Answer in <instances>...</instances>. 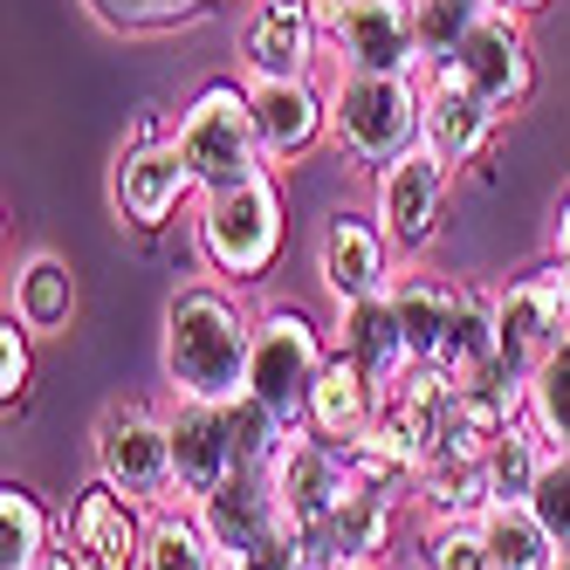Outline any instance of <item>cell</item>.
<instances>
[{"instance_id":"cell-1","label":"cell","mask_w":570,"mask_h":570,"mask_svg":"<svg viewBox=\"0 0 570 570\" xmlns=\"http://www.w3.org/2000/svg\"><path fill=\"white\" fill-rule=\"evenodd\" d=\"M248 351H255V309L227 282H186L166 303L158 331V372L173 399H207L227 405L248 392Z\"/></svg>"},{"instance_id":"cell-2","label":"cell","mask_w":570,"mask_h":570,"mask_svg":"<svg viewBox=\"0 0 570 570\" xmlns=\"http://www.w3.org/2000/svg\"><path fill=\"white\" fill-rule=\"evenodd\" d=\"M199 220H193V248L207 262V275H220L227 289H248L262 282L282 255V240H289V207H282V179L262 173V179H240L227 193H199L193 199Z\"/></svg>"},{"instance_id":"cell-3","label":"cell","mask_w":570,"mask_h":570,"mask_svg":"<svg viewBox=\"0 0 570 570\" xmlns=\"http://www.w3.org/2000/svg\"><path fill=\"white\" fill-rule=\"evenodd\" d=\"M331 138L351 166L385 173L426 138V76H351L331 83Z\"/></svg>"},{"instance_id":"cell-4","label":"cell","mask_w":570,"mask_h":570,"mask_svg":"<svg viewBox=\"0 0 570 570\" xmlns=\"http://www.w3.org/2000/svg\"><path fill=\"white\" fill-rule=\"evenodd\" d=\"M173 138H179V151H186L199 193H227V186H240V179L275 173L268 151H262V138H255L248 83H207V90H193V104L179 110Z\"/></svg>"},{"instance_id":"cell-5","label":"cell","mask_w":570,"mask_h":570,"mask_svg":"<svg viewBox=\"0 0 570 570\" xmlns=\"http://www.w3.org/2000/svg\"><path fill=\"white\" fill-rule=\"evenodd\" d=\"M90 454H97V481H110L125 502H138V509L179 502L173 426H166V413H158V405H145V399H110L104 413H97Z\"/></svg>"},{"instance_id":"cell-6","label":"cell","mask_w":570,"mask_h":570,"mask_svg":"<svg viewBox=\"0 0 570 570\" xmlns=\"http://www.w3.org/2000/svg\"><path fill=\"white\" fill-rule=\"evenodd\" d=\"M331 364V331H316L303 309H262L255 316V351H248V392L262 405H275L289 426H303L309 413V392Z\"/></svg>"},{"instance_id":"cell-7","label":"cell","mask_w":570,"mask_h":570,"mask_svg":"<svg viewBox=\"0 0 570 570\" xmlns=\"http://www.w3.org/2000/svg\"><path fill=\"white\" fill-rule=\"evenodd\" d=\"M110 199L131 227H166L186 199H199V179L186 166L179 138L158 125V110H138V125H131L125 151H117V166H110Z\"/></svg>"},{"instance_id":"cell-8","label":"cell","mask_w":570,"mask_h":570,"mask_svg":"<svg viewBox=\"0 0 570 570\" xmlns=\"http://www.w3.org/2000/svg\"><path fill=\"white\" fill-rule=\"evenodd\" d=\"M323 42L351 76H426L413 0H323Z\"/></svg>"},{"instance_id":"cell-9","label":"cell","mask_w":570,"mask_h":570,"mask_svg":"<svg viewBox=\"0 0 570 570\" xmlns=\"http://www.w3.org/2000/svg\"><path fill=\"white\" fill-rule=\"evenodd\" d=\"M563 337H570V268L550 255L543 268H529L509 289H495V364L529 379Z\"/></svg>"},{"instance_id":"cell-10","label":"cell","mask_w":570,"mask_h":570,"mask_svg":"<svg viewBox=\"0 0 570 570\" xmlns=\"http://www.w3.org/2000/svg\"><path fill=\"white\" fill-rule=\"evenodd\" d=\"M433 76V69H426ZM440 76H454L461 90H474L488 110L509 117L529 104V90H537V56H529V21L522 14H502V8H488L481 21H474V35L461 42V56L446 62Z\"/></svg>"},{"instance_id":"cell-11","label":"cell","mask_w":570,"mask_h":570,"mask_svg":"<svg viewBox=\"0 0 570 570\" xmlns=\"http://www.w3.org/2000/svg\"><path fill=\"white\" fill-rule=\"evenodd\" d=\"M446 186H454V173H446L426 145L405 151L399 166L372 173V220L385 227V240H392L399 262H413V255L433 248L440 214H446Z\"/></svg>"},{"instance_id":"cell-12","label":"cell","mask_w":570,"mask_h":570,"mask_svg":"<svg viewBox=\"0 0 570 570\" xmlns=\"http://www.w3.org/2000/svg\"><path fill=\"white\" fill-rule=\"evenodd\" d=\"M454 379L440 372V364H413V372H399L385 392H379V440L392 454H405L413 468H426L440 446H446V420H454Z\"/></svg>"},{"instance_id":"cell-13","label":"cell","mask_w":570,"mask_h":570,"mask_svg":"<svg viewBox=\"0 0 570 570\" xmlns=\"http://www.w3.org/2000/svg\"><path fill=\"white\" fill-rule=\"evenodd\" d=\"M392 240L372 214L337 207L316 234V282L331 303H364V296H385L392 289Z\"/></svg>"},{"instance_id":"cell-14","label":"cell","mask_w":570,"mask_h":570,"mask_svg":"<svg viewBox=\"0 0 570 570\" xmlns=\"http://www.w3.org/2000/svg\"><path fill=\"white\" fill-rule=\"evenodd\" d=\"M193 515L207 522V537L220 550V563H248L262 543H275L282 529H289V515H282V495H275V474H227L214 495H199Z\"/></svg>"},{"instance_id":"cell-15","label":"cell","mask_w":570,"mask_h":570,"mask_svg":"<svg viewBox=\"0 0 570 570\" xmlns=\"http://www.w3.org/2000/svg\"><path fill=\"white\" fill-rule=\"evenodd\" d=\"M240 83H248V76H240ZM248 104H255V138H262L275 173L309 158L331 138V90H323L316 76H296V83H248Z\"/></svg>"},{"instance_id":"cell-16","label":"cell","mask_w":570,"mask_h":570,"mask_svg":"<svg viewBox=\"0 0 570 570\" xmlns=\"http://www.w3.org/2000/svg\"><path fill=\"white\" fill-rule=\"evenodd\" d=\"M275 495H282V515H289V529H323L331 522V509L351 495V461H344V446L331 440H316L309 426L289 440V454L275 461Z\"/></svg>"},{"instance_id":"cell-17","label":"cell","mask_w":570,"mask_h":570,"mask_svg":"<svg viewBox=\"0 0 570 570\" xmlns=\"http://www.w3.org/2000/svg\"><path fill=\"white\" fill-rule=\"evenodd\" d=\"M166 426H173V474H179V502H199L234 468V440H227V405L207 399H173L166 405Z\"/></svg>"},{"instance_id":"cell-18","label":"cell","mask_w":570,"mask_h":570,"mask_svg":"<svg viewBox=\"0 0 570 570\" xmlns=\"http://www.w3.org/2000/svg\"><path fill=\"white\" fill-rule=\"evenodd\" d=\"M331 351H344L379 392H385L399 372H413V351H405L392 289H385V296H364V303H331Z\"/></svg>"},{"instance_id":"cell-19","label":"cell","mask_w":570,"mask_h":570,"mask_svg":"<svg viewBox=\"0 0 570 570\" xmlns=\"http://www.w3.org/2000/svg\"><path fill=\"white\" fill-rule=\"evenodd\" d=\"M323 56H331L323 21L255 8L248 28H240V69H248V83H296V76H316Z\"/></svg>"},{"instance_id":"cell-20","label":"cell","mask_w":570,"mask_h":570,"mask_svg":"<svg viewBox=\"0 0 570 570\" xmlns=\"http://www.w3.org/2000/svg\"><path fill=\"white\" fill-rule=\"evenodd\" d=\"M495 125H502V117L495 110H488L474 90H461L454 83V76H426V151L440 158V166L446 173H461V166H474V158L488 151V138H495Z\"/></svg>"},{"instance_id":"cell-21","label":"cell","mask_w":570,"mask_h":570,"mask_svg":"<svg viewBox=\"0 0 570 570\" xmlns=\"http://www.w3.org/2000/svg\"><path fill=\"white\" fill-rule=\"evenodd\" d=\"M303 426H309L316 440H331V446H344V454H351V446L372 440V426H379V385L364 379L344 351H331V364H323V379H316V392H309Z\"/></svg>"},{"instance_id":"cell-22","label":"cell","mask_w":570,"mask_h":570,"mask_svg":"<svg viewBox=\"0 0 570 570\" xmlns=\"http://www.w3.org/2000/svg\"><path fill=\"white\" fill-rule=\"evenodd\" d=\"M145 515L138 502H125L110 481H90L83 495L69 502V529L83 537V550L97 557V570H138L145 557Z\"/></svg>"},{"instance_id":"cell-23","label":"cell","mask_w":570,"mask_h":570,"mask_svg":"<svg viewBox=\"0 0 570 570\" xmlns=\"http://www.w3.org/2000/svg\"><path fill=\"white\" fill-rule=\"evenodd\" d=\"M488 502H495L488 468H481V454H461V446H440V454L420 468V481H413L420 522H474Z\"/></svg>"},{"instance_id":"cell-24","label":"cell","mask_w":570,"mask_h":570,"mask_svg":"<svg viewBox=\"0 0 570 570\" xmlns=\"http://www.w3.org/2000/svg\"><path fill=\"white\" fill-rule=\"evenodd\" d=\"M392 522H399L392 502H372V495L351 488V495L331 509V522L309 529V550H316V563H385Z\"/></svg>"},{"instance_id":"cell-25","label":"cell","mask_w":570,"mask_h":570,"mask_svg":"<svg viewBox=\"0 0 570 570\" xmlns=\"http://www.w3.org/2000/svg\"><path fill=\"white\" fill-rule=\"evenodd\" d=\"M8 316H21L35 337L69 331V316H76V275H69V262L49 255V248L21 255V268L8 282Z\"/></svg>"},{"instance_id":"cell-26","label":"cell","mask_w":570,"mask_h":570,"mask_svg":"<svg viewBox=\"0 0 570 570\" xmlns=\"http://www.w3.org/2000/svg\"><path fill=\"white\" fill-rule=\"evenodd\" d=\"M433 364L454 385L481 379L488 364H495V296H488V289H474V282H461V289H454V316H446V337H440V357Z\"/></svg>"},{"instance_id":"cell-27","label":"cell","mask_w":570,"mask_h":570,"mask_svg":"<svg viewBox=\"0 0 570 570\" xmlns=\"http://www.w3.org/2000/svg\"><path fill=\"white\" fill-rule=\"evenodd\" d=\"M138 570H220V550L207 537V522L193 515V502H166L145 515V557Z\"/></svg>"},{"instance_id":"cell-28","label":"cell","mask_w":570,"mask_h":570,"mask_svg":"<svg viewBox=\"0 0 570 570\" xmlns=\"http://www.w3.org/2000/svg\"><path fill=\"white\" fill-rule=\"evenodd\" d=\"M454 289H461V282H440V275H399L392 282V309H399V331H405L413 364H433L440 357L446 316H454Z\"/></svg>"},{"instance_id":"cell-29","label":"cell","mask_w":570,"mask_h":570,"mask_svg":"<svg viewBox=\"0 0 570 570\" xmlns=\"http://www.w3.org/2000/svg\"><path fill=\"white\" fill-rule=\"evenodd\" d=\"M481 537H488V563L495 570H550L557 563V543H550V529L537 522L529 502H488Z\"/></svg>"},{"instance_id":"cell-30","label":"cell","mask_w":570,"mask_h":570,"mask_svg":"<svg viewBox=\"0 0 570 570\" xmlns=\"http://www.w3.org/2000/svg\"><path fill=\"white\" fill-rule=\"evenodd\" d=\"M543 461H550V440L529 426V413L509 420L495 440L481 446V468H488V488H495V502H529V488H537Z\"/></svg>"},{"instance_id":"cell-31","label":"cell","mask_w":570,"mask_h":570,"mask_svg":"<svg viewBox=\"0 0 570 570\" xmlns=\"http://www.w3.org/2000/svg\"><path fill=\"white\" fill-rule=\"evenodd\" d=\"M303 426H289L275 413V405H262L255 392H240L227 399V440H234V468H248V474H275V461L289 454V440Z\"/></svg>"},{"instance_id":"cell-32","label":"cell","mask_w":570,"mask_h":570,"mask_svg":"<svg viewBox=\"0 0 570 570\" xmlns=\"http://www.w3.org/2000/svg\"><path fill=\"white\" fill-rule=\"evenodd\" d=\"M56 543V515L42 509V495L21 481L0 488V570H42Z\"/></svg>"},{"instance_id":"cell-33","label":"cell","mask_w":570,"mask_h":570,"mask_svg":"<svg viewBox=\"0 0 570 570\" xmlns=\"http://www.w3.org/2000/svg\"><path fill=\"white\" fill-rule=\"evenodd\" d=\"M522 413H529V426H537L557 454H570V337L529 372V399H522Z\"/></svg>"},{"instance_id":"cell-34","label":"cell","mask_w":570,"mask_h":570,"mask_svg":"<svg viewBox=\"0 0 570 570\" xmlns=\"http://www.w3.org/2000/svg\"><path fill=\"white\" fill-rule=\"evenodd\" d=\"M344 461H351V488H357V495L392 502V509H405V502H413V481H420V468L405 461V454H392V446H385L379 433H372V440H357Z\"/></svg>"},{"instance_id":"cell-35","label":"cell","mask_w":570,"mask_h":570,"mask_svg":"<svg viewBox=\"0 0 570 570\" xmlns=\"http://www.w3.org/2000/svg\"><path fill=\"white\" fill-rule=\"evenodd\" d=\"M481 14H488V8H468V0H413V28H420L426 69H446V62H454Z\"/></svg>"},{"instance_id":"cell-36","label":"cell","mask_w":570,"mask_h":570,"mask_svg":"<svg viewBox=\"0 0 570 570\" xmlns=\"http://www.w3.org/2000/svg\"><path fill=\"white\" fill-rule=\"evenodd\" d=\"M90 14L117 35H166L193 14H207V0H90Z\"/></svg>"},{"instance_id":"cell-37","label":"cell","mask_w":570,"mask_h":570,"mask_svg":"<svg viewBox=\"0 0 570 570\" xmlns=\"http://www.w3.org/2000/svg\"><path fill=\"white\" fill-rule=\"evenodd\" d=\"M420 570H495V563H488L481 515H474V522H426V537H420Z\"/></svg>"},{"instance_id":"cell-38","label":"cell","mask_w":570,"mask_h":570,"mask_svg":"<svg viewBox=\"0 0 570 570\" xmlns=\"http://www.w3.org/2000/svg\"><path fill=\"white\" fill-rule=\"evenodd\" d=\"M529 509H537V522L550 529V543L570 550V454H557V446H550L537 488H529Z\"/></svg>"},{"instance_id":"cell-39","label":"cell","mask_w":570,"mask_h":570,"mask_svg":"<svg viewBox=\"0 0 570 570\" xmlns=\"http://www.w3.org/2000/svg\"><path fill=\"white\" fill-rule=\"evenodd\" d=\"M35 331H28V323L21 316H8V323H0V399H8V405H21L28 399V379H35Z\"/></svg>"},{"instance_id":"cell-40","label":"cell","mask_w":570,"mask_h":570,"mask_svg":"<svg viewBox=\"0 0 570 570\" xmlns=\"http://www.w3.org/2000/svg\"><path fill=\"white\" fill-rule=\"evenodd\" d=\"M42 570H97V557H90V550H83V537H76V529H69V515L56 522V543H49Z\"/></svg>"},{"instance_id":"cell-41","label":"cell","mask_w":570,"mask_h":570,"mask_svg":"<svg viewBox=\"0 0 570 570\" xmlns=\"http://www.w3.org/2000/svg\"><path fill=\"white\" fill-rule=\"evenodd\" d=\"M550 255L570 268V193H563V207H557V227H550Z\"/></svg>"},{"instance_id":"cell-42","label":"cell","mask_w":570,"mask_h":570,"mask_svg":"<svg viewBox=\"0 0 570 570\" xmlns=\"http://www.w3.org/2000/svg\"><path fill=\"white\" fill-rule=\"evenodd\" d=\"M275 14H303V21H323V0H262Z\"/></svg>"},{"instance_id":"cell-43","label":"cell","mask_w":570,"mask_h":570,"mask_svg":"<svg viewBox=\"0 0 570 570\" xmlns=\"http://www.w3.org/2000/svg\"><path fill=\"white\" fill-rule=\"evenodd\" d=\"M495 8H502V14H522V21H529V14L543 8V0H495Z\"/></svg>"},{"instance_id":"cell-44","label":"cell","mask_w":570,"mask_h":570,"mask_svg":"<svg viewBox=\"0 0 570 570\" xmlns=\"http://www.w3.org/2000/svg\"><path fill=\"white\" fill-rule=\"evenodd\" d=\"M323 570H379V563H323Z\"/></svg>"},{"instance_id":"cell-45","label":"cell","mask_w":570,"mask_h":570,"mask_svg":"<svg viewBox=\"0 0 570 570\" xmlns=\"http://www.w3.org/2000/svg\"><path fill=\"white\" fill-rule=\"evenodd\" d=\"M550 570H570V550H557V563H550Z\"/></svg>"},{"instance_id":"cell-46","label":"cell","mask_w":570,"mask_h":570,"mask_svg":"<svg viewBox=\"0 0 570 570\" xmlns=\"http://www.w3.org/2000/svg\"><path fill=\"white\" fill-rule=\"evenodd\" d=\"M468 8H495V0H468Z\"/></svg>"},{"instance_id":"cell-47","label":"cell","mask_w":570,"mask_h":570,"mask_svg":"<svg viewBox=\"0 0 570 570\" xmlns=\"http://www.w3.org/2000/svg\"><path fill=\"white\" fill-rule=\"evenodd\" d=\"M220 570H240V563H220Z\"/></svg>"}]
</instances>
